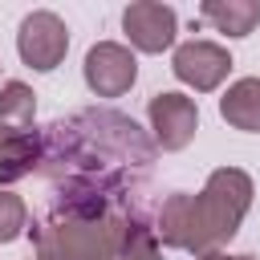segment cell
<instances>
[{
    "label": "cell",
    "mask_w": 260,
    "mask_h": 260,
    "mask_svg": "<svg viewBox=\"0 0 260 260\" xmlns=\"http://www.w3.org/2000/svg\"><path fill=\"white\" fill-rule=\"evenodd\" d=\"M252 207V179L240 167H219L207 175V187L199 195L175 191L162 199L154 232L158 244L167 248H183V252H219L244 223Z\"/></svg>",
    "instance_id": "7a4b0ae2"
},
{
    "label": "cell",
    "mask_w": 260,
    "mask_h": 260,
    "mask_svg": "<svg viewBox=\"0 0 260 260\" xmlns=\"http://www.w3.org/2000/svg\"><path fill=\"white\" fill-rule=\"evenodd\" d=\"M24 228H28V207H24V199L12 195V191H0V244H12Z\"/></svg>",
    "instance_id": "4fadbf2b"
},
{
    "label": "cell",
    "mask_w": 260,
    "mask_h": 260,
    "mask_svg": "<svg viewBox=\"0 0 260 260\" xmlns=\"http://www.w3.org/2000/svg\"><path fill=\"white\" fill-rule=\"evenodd\" d=\"M37 167H41V130L0 126V183L28 179Z\"/></svg>",
    "instance_id": "9c48e42d"
},
{
    "label": "cell",
    "mask_w": 260,
    "mask_h": 260,
    "mask_svg": "<svg viewBox=\"0 0 260 260\" xmlns=\"http://www.w3.org/2000/svg\"><path fill=\"white\" fill-rule=\"evenodd\" d=\"M158 146L146 130L110 106H85L41 130V167L49 183L45 211L73 219L146 215Z\"/></svg>",
    "instance_id": "6da1fadb"
},
{
    "label": "cell",
    "mask_w": 260,
    "mask_h": 260,
    "mask_svg": "<svg viewBox=\"0 0 260 260\" xmlns=\"http://www.w3.org/2000/svg\"><path fill=\"white\" fill-rule=\"evenodd\" d=\"M122 28L130 37V45L138 53H162L175 45V32H179V16L171 4H158V0H134L126 12H122Z\"/></svg>",
    "instance_id": "8992f818"
},
{
    "label": "cell",
    "mask_w": 260,
    "mask_h": 260,
    "mask_svg": "<svg viewBox=\"0 0 260 260\" xmlns=\"http://www.w3.org/2000/svg\"><path fill=\"white\" fill-rule=\"evenodd\" d=\"M32 118H37V93L24 81H4L0 85V126L32 130Z\"/></svg>",
    "instance_id": "7c38bea8"
},
{
    "label": "cell",
    "mask_w": 260,
    "mask_h": 260,
    "mask_svg": "<svg viewBox=\"0 0 260 260\" xmlns=\"http://www.w3.org/2000/svg\"><path fill=\"white\" fill-rule=\"evenodd\" d=\"M146 215H114V219H73L41 211L32 219V248L37 260H118L126 228Z\"/></svg>",
    "instance_id": "3957f363"
},
{
    "label": "cell",
    "mask_w": 260,
    "mask_h": 260,
    "mask_svg": "<svg viewBox=\"0 0 260 260\" xmlns=\"http://www.w3.org/2000/svg\"><path fill=\"white\" fill-rule=\"evenodd\" d=\"M146 118L154 130V146L162 150H183L199 130V110L187 93H154L146 106Z\"/></svg>",
    "instance_id": "52a82bcc"
},
{
    "label": "cell",
    "mask_w": 260,
    "mask_h": 260,
    "mask_svg": "<svg viewBox=\"0 0 260 260\" xmlns=\"http://www.w3.org/2000/svg\"><path fill=\"white\" fill-rule=\"evenodd\" d=\"M85 85L98 93V98H122L134 77H138V61L126 45L118 41H98L89 53H85Z\"/></svg>",
    "instance_id": "5b68a950"
},
{
    "label": "cell",
    "mask_w": 260,
    "mask_h": 260,
    "mask_svg": "<svg viewBox=\"0 0 260 260\" xmlns=\"http://www.w3.org/2000/svg\"><path fill=\"white\" fill-rule=\"evenodd\" d=\"M195 260H256V256H248V252H240V256H228V252H203V256H195Z\"/></svg>",
    "instance_id": "5bb4252c"
},
{
    "label": "cell",
    "mask_w": 260,
    "mask_h": 260,
    "mask_svg": "<svg viewBox=\"0 0 260 260\" xmlns=\"http://www.w3.org/2000/svg\"><path fill=\"white\" fill-rule=\"evenodd\" d=\"M219 114L228 126L256 134L260 130V77H240L236 85H228V93L219 98Z\"/></svg>",
    "instance_id": "30bf717a"
},
{
    "label": "cell",
    "mask_w": 260,
    "mask_h": 260,
    "mask_svg": "<svg viewBox=\"0 0 260 260\" xmlns=\"http://www.w3.org/2000/svg\"><path fill=\"white\" fill-rule=\"evenodd\" d=\"M171 69H175V77H179L183 85H191L195 93H211V89L228 77L232 57H228V49L215 45V41H187V45L175 49Z\"/></svg>",
    "instance_id": "ba28073f"
},
{
    "label": "cell",
    "mask_w": 260,
    "mask_h": 260,
    "mask_svg": "<svg viewBox=\"0 0 260 260\" xmlns=\"http://www.w3.org/2000/svg\"><path fill=\"white\" fill-rule=\"evenodd\" d=\"M199 16L228 37H248L260 24V4L256 0H207L199 8Z\"/></svg>",
    "instance_id": "8fae6325"
},
{
    "label": "cell",
    "mask_w": 260,
    "mask_h": 260,
    "mask_svg": "<svg viewBox=\"0 0 260 260\" xmlns=\"http://www.w3.org/2000/svg\"><path fill=\"white\" fill-rule=\"evenodd\" d=\"M16 53L37 73L57 69L65 61V53H69V28H65V20L57 12H49V8L28 12L20 20V32H16Z\"/></svg>",
    "instance_id": "277c9868"
}]
</instances>
